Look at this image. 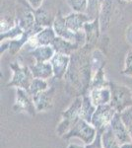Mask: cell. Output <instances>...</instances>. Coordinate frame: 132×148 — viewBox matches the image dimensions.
<instances>
[{"mask_svg": "<svg viewBox=\"0 0 132 148\" xmlns=\"http://www.w3.org/2000/svg\"><path fill=\"white\" fill-rule=\"evenodd\" d=\"M95 47L85 45L70 56V64L64 76L67 85L77 93L85 96L90 92L93 73L91 68V52Z\"/></svg>", "mask_w": 132, "mask_h": 148, "instance_id": "1", "label": "cell"}, {"mask_svg": "<svg viewBox=\"0 0 132 148\" xmlns=\"http://www.w3.org/2000/svg\"><path fill=\"white\" fill-rule=\"evenodd\" d=\"M83 103V96H77L72 104L61 114V121L57 125L56 133L58 136H63L80 120V111Z\"/></svg>", "mask_w": 132, "mask_h": 148, "instance_id": "2", "label": "cell"}, {"mask_svg": "<svg viewBox=\"0 0 132 148\" xmlns=\"http://www.w3.org/2000/svg\"><path fill=\"white\" fill-rule=\"evenodd\" d=\"M109 88L111 91L109 104L116 113L121 114L126 109L132 107V91L130 88L111 81H109Z\"/></svg>", "mask_w": 132, "mask_h": 148, "instance_id": "3", "label": "cell"}, {"mask_svg": "<svg viewBox=\"0 0 132 148\" xmlns=\"http://www.w3.org/2000/svg\"><path fill=\"white\" fill-rule=\"evenodd\" d=\"M17 26L24 31L25 34L30 36L37 33L36 30L35 10L27 3L26 0H18V4L15 6Z\"/></svg>", "mask_w": 132, "mask_h": 148, "instance_id": "4", "label": "cell"}, {"mask_svg": "<svg viewBox=\"0 0 132 148\" xmlns=\"http://www.w3.org/2000/svg\"><path fill=\"white\" fill-rule=\"evenodd\" d=\"M10 68L12 70V78L7 86L25 89L28 91L31 83L34 80V76L30 66L23 64L22 61L19 59L10 64Z\"/></svg>", "mask_w": 132, "mask_h": 148, "instance_id": "5", "label": "cell"}, {"mask_svg": "<svg viewBox=\"0 0 132 148\" xmlns=\"http://www.w3.org/2000/svg\"><path fill=\"white\" fill-rule=\"evenodd\" d=\"M97 133L98 131L92 123H88L87 121L83 120V119H80L75 125L72 126L71 130L62 137L64 139L77 137L82 140L85 144H92L94 140L96 139Z\"/></svg>", "mask_w": 132, "mask_h": 148, "instance_id": "6", "label": "cell"}, {"mask_svg": "<svg viewBox=\"0 0 132 148\" xmlns=\"http://www.w3.org/2000/svg\"><path fill=\"white\" fill-rule=\"evenodd\" d=\"M116 114V111L110 106V104L102 105V106L97 107L92 116L91 123L95 126L97 131L104 133L109 127L110 123Z\"/></svg>", "mask_w": 132, "mask_h": 148, "instance_id": "7", "label": "cell"}, {"mask_svg": "<svg viewBox=\"0 0 132 148\" xmlns=\"http://www.w3.org/2000/svg\"><path fill=\"white\" fill-rule=\"evenodd\" d=\"M123 2L122 0H104L99 17L102 32H105L110 27Z\"/></svg>", "mask_w": 132, "mask_h": 148, "instance_id": "8", "label": "cell"}, {"mask_svg": "<svg viewBox=\"0 0 132 148\" xmlns=\"http://www.w3.org/2000/svg\"><path fill=\"white\" fill-rule=\"evenodd\" d=\"M13 110L17 113L28 114L32 116H36L37 109H36L35 103H34L32 95L27 90L17 88Z\"/></svg>", "mask_w": 132, "mask_h": 148, "instance_id": "9", "label": "cell"}, {"mask_svg": "<svg viewBox=\"0 0 132 148\" xmlns=\"http://www.w3.org/2000/svg\"><path fill=\"white\" fill-rule=\"evenodd\" d=\"M55 38H56V34H55L53 28L45 27L31 36L25 46L30 47V51L40 46H51Z\"/></svg>", "mask_w": 132, "mask_h": 148, "instance_id": "10", "label": "cell"}, {"mask_svg": "<svg viewBox=\"0 0 132 148\" xmlns=\"http://www.w3.org/2000/svg\"><path fill=\"white\" fill-rule=\"evenodd\" d=\"M55 89L53 87L47 88L44 91H42L35 96H33L34 103H35L37 112H47L49 111L53 107Z\"/></svg>", "mask_w": 132, "mask_h": 148, "instance_id": "11", "label": "cell"}, {"mask_svg": "<svg viewBox=\"0 0 132 148\" xmlns=\"http://www.w3.org/2000/svg\"><path fill=\"white\" fill-rule=\"evenodd\" d=\"M110 128H111L117 141L120 143V145L132 141L130 133H129L128 130H127L125 123L122 121L121 116L119 113H116V116H114L111 123H110Z\"/></svg>", "mask_w": 132, "mask_h": 148, "instance_id": "12", "label": "cell"}, {"mask_svg": "<svg viewBox=\"0 0 132 148\" xmlns=\"http://www.w3.org/2000/svg\"><path fill=\"white\" fill-rule=\"evenodd\" d=\"M56 14L52 11V9H49L44 3L40 7L39 9L35 10V18H36V30L39 32L40 29L45 27H52Z\"/></svg>", "mask_w": 132, "mask_h": 148, "instance_id": "13", "label": "cell"}, {"mask_svg": "<svg viewBox=\"0 0 132 148\" xmlns=\"http://www.w3.org/2000/svg\"><path fill=\"white\" fill-rule=\"evenodd\" d=\"M49 62L53 69L54 77L58 80H61L64 78L67 70H68L69 64H70V56H65V54L55 52Z\"/></svg>", "mask_w": 132, "mask_h": 148, "instance_id": "14", "label": "cell"}, {"mask_svg": "<svg viewBox=\"0 0 132 148\" xmlns=\"http://www.w3.org/2000/svg\"><path fill=\"white\" fill-rule=\"evenodd\" d=\"M92 21L86 13H79V12L72 11L68 15L65 16L66 25L71 31L75 33L84 31V26L87 22Z\"/></svg>", "mask_w": 132, "mask_h": 148, "instance_id": "15", "label": "cell"}, {"mask_svg": "<svg viewBox=\"0 0 132 148\" xmlns=\"http://www.w3.org/2000/svg\"><path fill=\"white\" fill-rule=\"evenodd\" d=\"M84 33L86 36V45L95 47L100 39L101 33H102L100 19L98 18L96 20L86 23L84 26Z\"/></svg>", "mask_w": 132, "mask_h": 148, "instance_id": "16", "label": "cell"}, {"mask_svg": "<svg viewBox=\"0 0 132 148\" xmlns=\"http://www.w3.org/2000/svg\"><path fill=\"white\" fill-rule=\"evenodd\" d=\"M51 46L54 49L55 52L65 54V56H71L72 53H74L75 51H77L78 49H81V47L78 44H76V42L64 40L59 37L55 38Z\"/></svg>", "mask_w": 132, "mask_h": 148, "instance_id": "17", "label": "cell"}, {"mask_svg": "<svg viewBox=\"0 0 132 148\" xmlns=\"http://www.w3.org/2000/svg\"><path fill=\"white\" fill-rule=\"evenodd\" d=\"M89 96L92 100L93 104L96 107H99L102 105L109 104L110 100H111V91H110L109 86L103 88H96V89L90 90Z\"/></svg>", "mask_w": 132, "mask_h": 148, "instance_id": "18", "label": "cell"}, {"mask_svg": "<svg viewBox=\"0 0 132 148\" xmlns=\"http://www.w3.org/2000/svg\"><path fill=\"white\" fill-rule=\"evenodd\" d=\"M30 69L33 73L34 78H40V79L47 80L51 77H54L53 69L50 62H35L31 64Z\"/></svg>", "mask_w": 132, "mask_h": 148, "instance_id": "19", "label": "cell"}, {"mask_svg": "<svg viewBox=\"0 0 132 148\" xmlns=\"http://www.w3.org/2000/svg\"><path fill=\"white\" fill-rule=\"evenodd\" d=\"M30 56L35 59V62H49L55 54L52 46H40L29 51Z\"/></svg>", "mask_w": 132, "mask_h": 148, "instance_id": "20", "label": "cell"}, {"mask_svg": "<svg viewBox=\"0 0 132 148\" xmlns=\"http://www.w3.org/2000/svg\"><path fill=\"white\" fill-rule=\"evenodd\" d=\"M107 63L105 53L100 49H94L91 52V68L93 75L101 69H104Z\"/></svg>", "mask_w": 132, "mask_h": 148, "instance_id": "21", "label": "cell"}, {"mask_svg": "<svg viewBox=\"0 0 132 148\" xmlns=\"http://www.w3.org/2000/svg\"><path fill=\"white\" fill-rule=\"evenodd\" d=\"M96 109H97V107L93 104L90 96H89V95L83 96V103H82V107H81V111H80V118L91 123V121H92V116L94 113H95Z\"/></svg>", "mask_w": 132, "mask_h": 148, "instance_id": "22", "label": "cell"}, {"mask_svg": "<svg viewBox=\"0 0 132 148\" xmlns=\"http://www.w3.org/2000/svg\"><path fill=\"white\" fill-rule=\"evenodd\" d=\"M103 2H104V0H88L86 14L92 21L100 17Z\"/></svg>", "mask_w": 132, "mask_h": 148, "instance_id": "23", "label": "cell"}, {"mask_svg": "<svg viewBox=\"0 0 132 148\" xmlns=\"http://www.w3.org/2000/svg\"><path fill=\"white\" fill-rule=\"evenodd\" d=\"M107 86H109V81L105 77V72L104 68V69H101V70H99L98 72H96L93 75L91 85H90V90L96 89V88L107 87Z\"/></svg>", "mask_w": 132, "mask_h": 148, "instance_id": "24", "label": "cell"}, {"mask_svg": "<svg viewBox=\"0 0 132 148\" xmlns=\"http://www.w3.org/2000/svg\"><path fill=\"white\" fill-rule=\"evenodd\" d=\"M102 144L104 148H120V143L114 136L110 125L102 134Z\"/></svg>", "mask_w": 132, "mask_h": 148, "instance_id": "25", "label": "cell"}, {"mask_svg": "<svg viewBox=\"0 0 132 148\" xmlns=\"http://www.w3.org/2000/svg\"><path fill=\"white\" fill-rule=\"evenodd\" d=\"M47 88H49V86L47 80L40 79V78H34L30 87H29L28 92L30 93L33 97V96H35L36 94H38V93L47 90Z\"/></svg>", "mask_w": 132, "mask_h": 148, "instance_id": "26", "label": "cell"}, {"mask_svg": "<svg viewBox=\"0 0 132 148\" xmlns=\"http://www.w3.org/2000/svg\"><path fill=\"white\" fill-rule=\"evenodd\" d=\"M67 4L74 12L86 13L88 0H66Z\"/></svg>", "mask_w": 132, "mask_h": 148, "instance_id": "27", "label": "cell"}, {"mask_svg": "<svg viewBox=\"0 0 132 148\" xmlns=\"http://www.w3.org/2000/svg\"><path fill=\"white\" fill-rule=\"evenodd\" d=\"M120 116H121V119H122V121H123V123H125L127 130H128L129 133H130V136L132 138V107L122 112L120 114Z\"/></svg>", "mask_w": 132, "mask_h": 148, "instance_id": "28", "label": "cell"}, {"mask_svg": "<svg viewBox=\"0 0 132 148\" xmlns=\"http://www.w3.org/2000/svg\"><path fill=\"white\" fill-rule=\"evenodd\" d=\"M121 73L128 77H132V51L127 53L124 60V67Z\"/></svg>", "mask_w": 132, "mask_h": 148, "instance_id": "29", "label": "cell"}, {"mask_svg": "<svg viewBox=\"0 0 132 148\" xmlns=\"http://www.w3.org/2000/svg\"><path fill=\"white\" fill-rule=\"evenodd\" d=\"M26 1H27V3L32 7L34 10L39 9L44 3V0H26Z\"/></svg>", "mask_w": 132, "mask_h": 148, "instance_id": "30", "label": "cell"}, {"mask_svg": "<svg viewBox=\"0 0 132 148\" xmlns=\"http://www.w3.org/2000/svg\"><path fill=\"white\" fill-rule=\"evenodd\" d=\"M126 38H127V42L130 45H132V25H130L128 27L126 31Z\"/></svg>", "mask_w": 132, "mask_h": 148, "instance_id": "31", "label": "cell"}, {"mask_svg": "<svg viewBox=\"0 0 132 148\" xmlns=\"http://www.w3.org/2000/svg\"><path fill=\"white\" fill-rule=\"evenodd\" d=\"M68 148H93L92 144H86V146H80L77 144H69Z\"/></svg>", "mask_w": 132, "mask_h": 148, "instance_id": "32", "label": "cell"}, {"mask_svg": "<svg viewBox=\"0 0 132 148\" xmlns=\"http://www.w3.org/2000/svg\"><path fill=\"white\" fill-rule=\"evenodd\" d=\"M120 148H132V141L131 142L124 143V144H121Z\"/></svg>", "mask_w": 132, "mask_h": 148, "instance_id": "33", "label": "cell"}, {"mask_svg": "<svg viewBox=\"0 0 132 148\" xmlns=\"http://www.w3.org/2000/svg\"><path fill=\"white\" fill-rule=\"evenodd\" d=\"M122 1H124V2H130V1H132V0H122Z\"/></svg>", "mask_w": 132, "mask_h": 148, "instance_id": "34", "label": "cell"}]
</instances>
